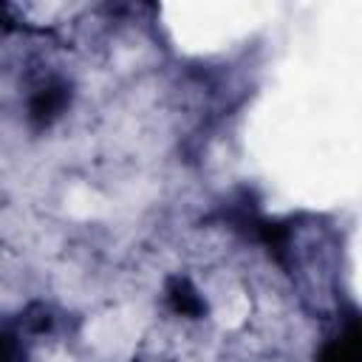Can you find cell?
<instances>
[{
    "label": "cell",
    "mask_w": 362,
    "mask_h": 362,
    "mask_svg": "<svg viewBox=\"0 0 362 362\" xmlns=\"http://www.w3.org/2000/svg\"><path fill=\"white\" fill-rule=\"evenodd\" d=\"M68 96H65V85H57V82H48L45 88H40L34 96H31V119H37L40 124H48L51 119H57L65 107Z\"/></svg>",
    "instance_id": "6da1fadb"
},
{
    "label": "cell",
    "mask_w": 362,
    "mask_h": 362,
    "mask_svg": "<svg viewBox=\"0 0 362 362\" xmlns=\"http://www.w3.org/2000/svg\"><path fill=\"white\" fill-rule=\"evenodd\" d=\"M320 362H359V334H356V325H351L348 334L334 337L320 351Z\"/></svg>",
    "instance_id": "7a4b0ae2"
},
{
    "label": "cell",
    "mask_w": 362,
    "mask_h": 362,
    "mask_svg": "<svg viewBox=\"0 0 362 362\" xmlns=\"http://www.w3.org/2000/svg\"><path fill=\"white\" fill-rule=\"evenodd\" d=\"M0 362H23L20 342L6 331H0Z\"/></svg>",
    "instance_id": "3957f363"
}]
</instances>
